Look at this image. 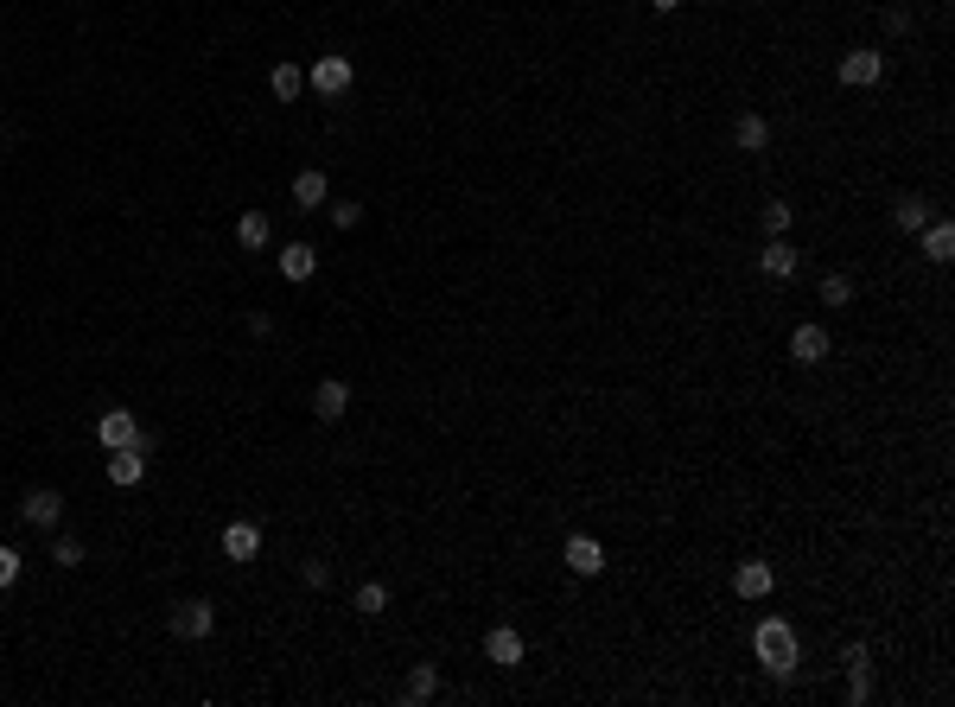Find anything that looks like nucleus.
I'll return each instance as SVG.
<instances>
[{
  "label": "nucleus",
  "instance_id": "1",
  "mask_svg": "<svg viewBox=\"0 0 955 707\" xmlns=\"http://www.w3.org/2000/svg\"><path fill=\"white\" fill-rule=\"evenodd\" d=\"M752 650H758V663L771 669L777 682H790L796 663H803V644H796V631L784 625V618H764V625L752 631Z\"/></svg>",
  "mask_w": 955,
  "mask_h": 707
},
{
  "label": "nucleus",
  "instance_id": "2",
  "mask_svg": "<svg viewBox=\"0 0 955 707\" xmlns=\"http://www.w3.org/2000/svg\"><path fill=\"white\" fill-rule=\"evenodd\" d=\"M96 440L109 446V453H121V446H141V440H153V434L141 427V415H134V408H102V421H96Z\"/></svg>",
  "mask_w": 955,
  "mask_h": 707
},
{
  "label": "nucleus",
  "instance_id": "3",
  "mask_svg": "<svg viewBox=\"0 0 955 707\" xmlns=\"http://www.w3.org/2000/svg\"><path fill=\"white\" fill-rule=\"evenodd\" d=\"M166 625H172V637H191V644H198V637L217 631V606L211 599H179V606L166 612Z\"/></svg>",
  "mask_w": 955,
  "mask_h": 707
},
{
  "label": "nucleus",
  "instance_id": "4",
  "mask_svg": "<svg viewBox=\"0 0 955 707\" xmlns=\"http://www.w3.org/2000/svg\"><path fill=\"white\" fill-rule=\"evenodd\" d=\"M879 77H885V51L860 45V51H847V58H841V83H847V90H873Z\"/></svg>",
  "mask_w": 955,
  "mask_h": 707
},
{
  "label": "nucleus",
  "instance_id": "5",
  "mask_svg": "<svg viewBox=\"0 0 955 707\" xmlns=\"http://www.w3.org/2000/svg\"><path fill=\"white\" fill-rule=\"evenodd\" d=\"M147 453H153V440H141V446H121V453H109V485H121V491H134L147 478Z\"/></svg>",
  "mask_w": 955,
  "mask_h": 707
},
{
  "label": "nucleus",
  "instance_id": "6",
  "mask_svg": "<svg viewBox=\"0 0 955 707\" xmlns=\"http://www.w3.org/2000/svg\"><path fill=\"white\" fill-rule=\"evenodd\" d=\"M20 516L32 529H58V516H64V497L58 491H45V485H32L26 497H20Z\"/></svg>",
  "mask_w": 955,
  "mask_h": 707
},
{
  "label": "nucleus",
  "instance_id": "7",
  "mask_svg": "<svg viewBox=\"0 0 955 707\" xmlns=\"http://www.w3.org/2000/svg\"><path fill=\"white\" fill-rule=\"evenodd\" d=\"M306 83H312L319 96H344V90H351V58H338V51H332V58H319V64L306 71Z\"/></svg>",
  "mask_w": 955,
  "mask_h": 707
},
{
  "label": "nucleus",
  "instance_id": "8",
  "mask_svg": "<svg viewBox=\"0 0 955 707\" xmlns=\"http://www.w3.org/2000/svg\"><path fill=\"white\" fill-rule=\"evenodd\" d=\"M561 561H567V574H580V580H593L599 567H605V548L593 542V536H567V548H561Z\"/></svg>",
  "mask_w": 955,
  "mask_h": 707
},
{
  "label": "nucleus",
  "instance_id": "9",
  "mask_svg": "<svg viewBox=\"0 0 955 707\" xmlns=\"http://www.w3.org/2000/svg\"><path fill=\"white\" fill-rule=\"evenodd\" d=\"M790 357H796V364H809V370H815V364H822V357H828V332H822V325H815V319H803V325H796V332H790Z\"/></svg>",
  "mask_w": 955,
  "mask_h": 707
},
{
  "label": "nucleus",
  "instance_id": "10",
  "mask_svg": "<svg viewBox=\"0 0 955 707\" xmlns=\"http://www.w3.org/2000/svg\"><path fill=\"white\" fill-rule=\"evenodd\" d=\"M223 555H230V561H255V555H262V523H249V516L230 523V529H223Z\"/></svg>",
  "mask_w": 955,
  "mask_h": 707
},
{
  "label": "nucleus",
  "instance_id": "11",
  "mask_svg": "<svg viewBox=\"0 0 955 707\" xmlns=\"http://www.w3.org/2000/svg\"><path fill=\"white\" fill-rule=\"evenodd\" d=\"M733 586H739V599H771V586H777V567H771V561H739Z\"/></svg>",
  "mask_w": 955,
  "mask_h": 707
},
{
  "label": "nucleus",
  "instance_id": "12",
  "mask_svg": "<svg viewBox=\"0 0 955 707\" xmlns=\"http://www.w3.org/2000/svg\"><path fill=\"white\" fill-rule=\"evenodd\" d=\"M344 408H351V383L325 376V383L312 389V415H319V421H344Z\"/></svg>",
  "mask_w": 955,
  "mask_h": 707
},
{
  "label": "nucleus",
  "instance_id": "13",
  "mask_svg": "<svg viewBox=\"0 0 955 707\" xmlns=\"http://www.w3.org/2000/svg\"><path fill=\"white\" fill-rule=\"evenodd\" d=\"M484 657H491L497 669H516V663H523V637H516L510 625H491V631H484Z\"/></svg>",
  "mask_w": 955,
  "mask_h": 707
},
{
  "label": "nucleus",
  "instance_id": "14",
  "mask_svg": "<svg viewBox=\"0 0 955 707\" xmlns=\"http://www.w3.org/2000/svg\"><path fill=\"white\" fill-rule=\"evenodd\" d=\"M758 268L771 274V281H790V274L803 268V255H796V249L784 243V236H771V243H764V255H758Z\"/></svg>",
  "mask_w": 955,
  "mask_h": 707
},
{
  "label": "nucleus",
  "instance_id": "15",
  "mask_svg": "<svg viewBox=\"0 0 955 707\" xmlns=\"http://www.w3.org/2000/svg\"><path fill=\"white\" fill-rule=\"evenodd\" d=\"M764 141H771V122H764L758 109H745L739 122H733V147H739V153H764Z\"/></svg>",
  "mask_w": 955,
  "mask_h": 707
},
{
  "label": "nucleus",
  "instance_id": "16",
  "mask_svg": "<svg viewBox=\"0 0 955 707\" xmlns=\"http://www.w3.org/2000/svg\"><path fill=\"white\" fill-rule=\"evenodd\" d=\"M325 198H332V185H325V172H319V166H306L300 179H293V204H300V211H319Z\"/></svg>",
  "mask_w": 955,
  "mask_h": 707
},
{
  "label": "nucleus",
  "instance_id": "17",
  "mask_svg": "<svg viewBox=\"0 0 955 707\" xmlns=\"http://www.w3.org/2000/svg\"><path fill=\"white\" fill-rule=\"evenodd\" d=\"M281 274H287V281H312V274H319V249L287 243V249H281Z\"/></svg>",
  "mask_w": 955,
  "mask_h": 707
},
{
  "label": "nucleus",
  "instance_id": "18",
  "mask_svg": "<svg viewBox=\"0 0 955 707\" xmlns=\"http://www.w3.org/2000/svg\"><path fill=\"white\" fill-rule=\"evenodd\" d=\"M268 236H274L268 211H242V217H236V243H242V249H268Z\"/></svg>",
  "mask_w": 955,
  "mask_h": 707
},
{
  "label": "nucleus",
  "instance_id": "19",
  "mask_svg": "<svg viewBox=\"0 0 955 707\" xmlns=\"http://www.w3.org/2000/svg\"><path fill=\"white\" fill-rule=\"evenodd\" d=\"M433 695H440V669H433V663H414V669H408V688H402V701H414V707H421V701H433Z\"/></svg>",
  "mask_w": 955,
  "mask_h": 707
},
{
  "label": "nucleus",
  "instance_id": "20",
  "mask_svg": "<svg viewBox=\"0 0 955 707\" xmlns=\"http://www.w3.org/2000/svg\"><path fill=\"white\" fill-rule=\"evenodd\" d=\"M268 90L281 96V102H300V96H306V71H300V64H274V71H268Z\"/></svg>",
  "mask_w": 955,
  "mask_h": 707
},
{
  "label": "nucleus",
  "instance_id": "21",
  "mask_svg": "<svg viewBox=\"0 0 955 707\" xmlns=\"http://www.w3.org/2000/svg\"><path fill=\"white\" fill-rule=\"evenodd\" d=\"M847 669V701H873V657H854V663H841Z\"/></svg>",
  "mask_w": 955,
  "mask_h": 707
},
{
  "label": "nucleus",
  "instance_id": "22",
  "mask_svg": "<svg viewBox=\"0 0 955 707\" xmlns=\"http://www.w3.org/2000/svg\"><path fill=\"white\" fill-rule=\"evenodd\" d=\"M924 255L936 268L949 262V255H955V223H924Z\"/></svg>",
  "mask_w": 955,
  "mask_h": 707
},
{
  "label": "nucleus",
  "instance_id": "23",
  "mask_svg": "<svg viewBox=\"0 0 955 707\" xmlns=\"http://www.w3.org/2000/svg\"><path fill=\"white\" fill-rule=\"evenodd\" d=\"M892 223H898L905 236H917V230L930 223V204H924V198H898V204H892Z\"/></svg>",
  "mask_w": 955,
  "mask_h": 707
},
{
  "label": "nucleus",
  "instance_id": "24",
  "mask_svg": "<svg viewBox=\"0 0 955 707\" xmlns=\"http://www.w3.org/2000/svg\"><path fill=\"white\" fill-rule=\"evenodd\" d=\"M376 612H389V586H382V580H363V586H357V618H376Z\"/></svg>",
  "mask_w": 955,
  "mask_h": 707
},
{
  "label": "nucleus",
  "instance_id": "25",
  "mask_svg": "<svg viewBox=\"0 0 955 707\" xmlns=\"http://www.w3.org/2000/svg\"><path fill=\"white\" fill-rule=\"evenodd\" d=\"M790 217H796L790 204H784V198H771V204H764V236H784V230H790Z\"/></svg>",
  "mask_w": 955,
  "mask_h": 707
},
{
  "label": "nucleus",
  "instance_id": "26",
  "mask_svg": "<svg viewBox=\"0 0 955 707\" xmlns=\"http://www.w3.org/2000/svg\"><path fill=\"white\" fill-rule=\"evenodd\" d=\"M854 300V281H847V274H828L822 281V306H847Z\"/></svg>",
  "mask_w": 955,
  "mask_h": 707
},
{
  "label": "nucleus",
  "instance_id": "27",
  "mask_svg": "<svg viewBox=\"0 0 955 707\" xmlns=\"http://www.w3.org/2000/svg\"><path fill=\"white\" fill-rule=\"evenodd\" d=\"M51 561H58V567H83V542L77 536H58V542H51Z\"/></svg>",
  "mask_w": 955,
  "mask_h": 707
},
{
  "label": "nucleus",
  "instance_id": "28",
  "mask_svg": "<svg viewBox=\"0 0 955 707\" xmlns=\"http://www.w3.org/2000/svg\"><path fill=\"white\" fill-rule=\"evenodd\" d=\"M20 567H26L20 548H0V586H13V580H20Z\"/></svg>",
  "mask_w": 955,
  "mask_h": 707
},
{
  "label": "nucleus",
  "instance_id": "29",
  "mask_svg": "<svg viewBox=\"0 0 955 707\" xmlns=\"http://www.w3.org/2000/svg\"><path fill=\"white\" fill-rule=\"evenodd\" d=\"M332 223H338V230H357V223H363V204H332Z\"/></svg>",
  "mask_w": 955,
  "mask_h": 707
},
{
  "label": "nucleus",
  "instance_id": "30",
  "mask_svg": "<svg viewBox=\"0 0 955 707\" xmlns=\"http://www.w3.org/2000/svg\"><path fill=\"white\" fill-rule=\"evenodd\" d=\"M650 7H656V13H675V7H682V0H650Z\"/></svg>",
  "mask_w": 955,
  "mask_h": 707
}]
</instances>
